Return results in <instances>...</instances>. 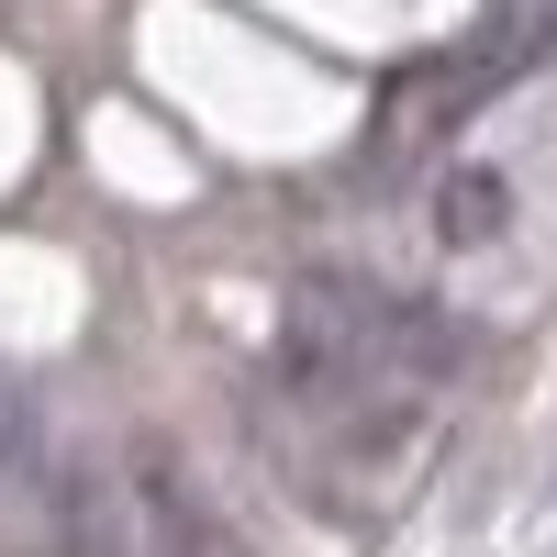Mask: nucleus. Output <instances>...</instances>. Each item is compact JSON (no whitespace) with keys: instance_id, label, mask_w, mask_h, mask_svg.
I'll return each mask as SVG.
<instances>
[{"instance_id":"f257e3e1","label":"nucleus","mask_w":557,"mask_h":557,"mask_svg":"<svg viewBox=\"0 0 557 557\" xmlns=\"http://www.w3.org/2000/svg\"><path fill=\"white\" fill-rule=\"evenodd\" d=\"M502 235H513V178H502V168H446L435 178V246L480 257Z\"/></svg>"},{"instance_id":"f03ea898","label":"nucleus","mask_w":557,"mask_h":557,"mask_svg":"<svg viewBox=\"0 0 557 557\" xmlns=\"http://www.w3.org/2000/svg\"><path fill=\"white\" fill-rule=\"evenodd\" d=\"M146 513H157V557H246V535L223 513H201L178 491V469H146Z\"/></svg>"},{"instance_id":"7ed1b4c3","label":"nucleus","mask_w":557,"mask_h":557,"mask_svg":"<svg viewBox=\"0 0 557 557\" xmlns=\"http://www.w3.org/2000/svg\"><path fill=\"white\" fill-rule=\"evenodd\" d=\"M0 435H12V380H0Z\"/></svg>"}]
</instances>
